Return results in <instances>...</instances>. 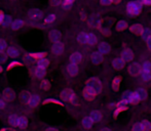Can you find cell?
I'll return each mask as SVG.
<instances>
[{
    "label": "cell",
    "mask_w": 151,
    "mask_h": 131,
    "mask_svg": "<svg viewBox=\"0 0 151 131\" xmlns=\"http://www.w3.org/2000/svg\"><path fill=\"white\" fill-rule=\"evenodd\" d=\"M86 88L90 90L91 92H93L95 95H98L102 91V83L99 78L97 77L90 78L86 83Z\"/></svg>",
    "instance_id": "cell-1"
},
{
    "label": "cell",
    "mask_w": 151,
    "mask_h": 131,
    "mask_svg": "<svg viewBox=\"0 0 151 131\" xmlns=\"http://www.w3.org/2000/svg\"><path fill=\"white\" fill-rule=\"evenodd\" d=\"M141 9H142V6L139 2H129L127 3V14L131 18H136L140 14L141 12Z\"/></svg>",
    "instance_id": "cell-2"
},
{
    "label": "cell",
    "mask_w": 151,
    "mask_h": 131,
    "mask_svg": "<svg viewBox=\"0 0 151 131\" xmlns=\"http://www.w3.org/2000/svg\"><path fill=\"white\" fill-rule=\"evenodd\" d=\"M122 100L124 101L127 105H129V103H138L141 101L139 95L137 94V92H132V91H127L125 93H123L122 95Z\"/></svg>",
    "instance_id": "cell-3"
},
{
    "label": "cell",
    "mask_w": 151,
    "mask_h": 131,
    "mask_svg": "<svg viewBox=\"0 0 151 131\" xmlns=\"http://www.w3.org/2000/svg\"><path fill=\"white\" fill-rule=\"evenodd\" d=\"M61 98L64 99V100H67V101H73L74 99L76 98V95L74 93L73 90L71 89H65L62 91L61 93Z\"/></svg>",
    "instance_id": "cell-4"
},
{
    "label": "cell",
    "mask_w": 151,
    "mask_h": 131,
    "mask_svg": "<svg viewBox=\"0 0 151 131\" xmlns=\"http://www.w3.org/2000/svg\"><path fill=\"white\" fill-rule=\"evenodd\" d=\"M140 72H141V66L138 64H132L129 67V74L133 77L140 75Z\"/></svg>",
    "instance_id": "cell-5"
},
{
    "label": "cell",
    "mask_w": 151,
    "mask_h": 131,
    "mask_svg": "<svg viewBox=\"0 0 151 131\" xmlns=\"http://www.w3.org/2000/svg\"><path fill=\"white\" fill-rule=\"evenodd\" d=\"M91 62H93V64H95V65H100V64H102V62H103V54L102 53H100L99 51L98 52H93L91 53Z\"/></svg>",
    "instance_id": "cell-6"
},
{
    "label": "cell",
    "mask_w": 151,
    "mask_h": 131,
    "mask_svg": "<svg viewBox=\"0 0 151 131\" xmlns=\"http://www.w3.org/2000/svg\"><path fill=\"white\" fill-rule=\"evenodd\" d=\"M121 58L124 62H131L134 58V52L131 49H124L121 52Z\"/></svg>",
    "instance_id": "cell-7"
},
{
    "label": "cell",
    "mask_w": 151,
    "mask_h": 131,
    "mask_svg": "<svg viewBox=\"0 0 151 131\" xmlns=\"http://www.w3.org/2000/svg\"><path fill=\"white\" fill-rule=\"evenodd\" d=\"M124 63L125 62L121 58H116L112 61V67L116 70H121L124 68Z\"/></svg>",
    "instance_id": "cell-8"
},
{
    "label": "cell",
    "mask_w": 151,
    "mask_h": 131,
    "mask_svg": "<svg viewBox=\"0 0 151 131\" xmlns=\"http://www.w3.org/2000/svg\"><path fill=\"white\" fill-rule=\"evenodd\" d=\"M82 61V54L80 52H74L70 56V63L78 65Z\"/></svg>",
    "instance_id": "cell-9"
},
{
    "label": "cell",
    "mask_w": 151,
    "mask_h": 131,
    "mask_svg": "<svg viewBox=\"0 0 151 131\" xmlns=\"http://www.w3.org/2000/svg\"><path fill=\"white\" fill-rule=\"evenodd\" d=\"M39 103H40V98L38 95H30L28 98V100H27V103L32 108L37 107V105H39Z\"/></svg>",
    "instance_id": "cell-10"
},
{
    "label": "cell",
    "mask_w": 151,
    "mask_h": 131,
    "mask_svg": "<svg viewBox=\"0 0 151 131\" xmlns=\"http://www.w3.org/2000/svg\"><path fill=\"white\" fill-rule=\"evenodd\" d=\"M98 49H99V52L102 54H107L109 53L110 51V45L108 43H106V42H102V43L99 44V46H98Z\"/></svg>",
    "instance_id": "cell-11"
},
{
    "label": "cell",
    "mask_w": 151,
    "mask_h": 131,
    "mask_svg": "<svg viewBox=\"0 0 151 131\" xmlns=\"http://www.w3.org/2000/svg\"><path fill=\"white\" fill-rule=\"evenodd\" d=\"M52 52L57 56L62 54L64 52V45L60 42H55V44L52 45Z\"/></svg>",
    "instance_id": "cell-12"
},
{
    "label": "cell",
    "mask_w": 151,
    "mask_h": 131,
    "mask_svg": "<svg viewBox=\"0 0 151 131\" xmlns=\"http://www.w3.org/2000/svg\"><path fill=\"white\" fill-rule=\"evenodd\" d=\"M143 30H144V28L139 24H134L133 26L129 27V31L134 34H137V35H142Z\"/></svg>",
    "instance_id": "cell-13"
},
{
    "label": "cell",
    "mask_w": 151,
    "mask_h": 131,
    "mask_svg": "<svg viewBox=\"0 0 151 131\" xmlns=\"http://www.w3.org/2000/svg\"><path fill=\"white\" fill-rule=\"evenodd\" d=\"M121 80H122V78H121L120 76H116V77H114V79L112 80V90H113V91H118V89H119V87H120V84H121Z\"/></svg>",
    "instance_id": "cell-14"
},
{
    "label": "cell",
    "mask_w": 151,
    "mask_h": 131,
    "mask_svg": "<svg viewBox=\"0 0 151 131\" xmlns=\"http://www.w3.org/2000/svg\"><path fill=\"white\" fill-rule=\"evenodd\" d=\"M67 71L71 76H75V75H77L79 69H78V66L76 64H72V63H70L67 67Z\"/></svg>",
    "instance_id": "cell-15"
},
{
    "label": "cell",
    "mask_w": 151,
    "mask_h": 131,
    "mask_svg": "<svg viewBox=\"0 0 151 131\" xmlns=\"http://www.w3.org/2000/svg\"><path fill=\"white\" fill-rule=\"evenodd\" d=\"M29 16H30V18L32 20H38V19L42 18V12L40 11L39 9H37V8H34V9L30 10Z\"/></svg>",
    "instance_id": "cell-16"
},
{
    "label": "cell",
    "mask_w": 151,
    "mask_h": 131,
    "mask_svg": "<svg viewBox=\"0 0 151 131\" xmlns=\"http://www.w3.org/2000/svg\"><path fill=\"white\" fill-rule=\"evenodd\" d=\"M90 118L93 120V122H99L102 119V114L99 111L95 110V111H91L90 114Z\"/></svg>",
    "instance_id": "cell-17"
},
{
    "label": "cell",
    "mask_w": 151,
    "mask_h": 131,
    "mask_svg": "<svg viewBox=\"0 0 151 131\" xmlns=\"http://www.w3.org/2000/svg\"><path fill=\"white\" fill-rule=\"evenodd\" d=\"M93 121L90 118V116L88 117H84L82 119V126L86 129H90V128L93 127Z\"/></svg>",
    "instance_id": "cell-18"
},
{
    "label": "cell",
    "mask_w": 151,
    "mask_h": 131,
    "mask_svg": "<svg viewBox=\"0 0 151 131\" xmlns=\"http://www.w3.org/2000/svg\"><path fill=\"white\" fill-rule=\"evenodd\" d=\"M19 54H20V50H19L17 47H14V46H10V47H8L7 56H12V58H16V56H18Z\"/></svg>",
    "instance_id": "cell-19"
},
{
    "label": "cell",
    "mask_w": 151,
    "mask_h": 131,
    "mask_svg": "<svg viewBox=\"0 0 151 131\" xmlns=\"http://www.w3.org/2000/svg\"><path fill=\"white\" fill-rule=\"evenodd\" d=\"M23 26H24V22H23L22 20L14 21V22H12V25H10L12 30H19V29H21Z\"/></svg>",
    "instance_id": "cell-20"
},
{
    "label": "cell",
    "mask_w": 151,
    "mask_h": 131,
    "mask_svg": "<svg viewBox=\"0 0 151 131\" xmlns=\"http://www.w3.org/2000/svg\"><path fill=\"white\" fill-rule=\"evenodd\" d=\"M82 96H83L86 99H88V100H93V99L95 98L97 95H95V94H93V92H91L88 89L84 88L83 91H82Z\"/></svg>",
    "instance_id": "cell-21"
},
{
    "label": "cell",
    "mask_w": 151,
    "mask_h": 131,
    "mask_svg": "<svg viewBox=\"0 0 151 131\" xmlns=\"http://www.w3.org/2000/svg\"><path fill=\"white\" fill-rule=\"evenodd\" d=\"M3 98L6 99V100H12L14 98V92L12 91V89H5L3 92Z\"/></svg>",
    "instance_id": "cell-22"
},
{
    "label": "cell",
    "mask_w": 151,
    "mask_h": 131,
    "mask_svg": "<svg viewBox=\"0 0 151 131\" xmlns=\"http://www.w3.org/2000/svg\"><path fill=\"white\" fill-rule=\"evenodd\" d=\"M97 41H98V38L95 34H93V33L88 34V41H86V44H88V45H93V44L97 43Z\"/></svg>",
    "instance_id": "cell-23"
},
{
    "label": "cell",
    "mask_w": 151,
    "mask_h": 131,
    "mask_svg": "<svg viewBox=\"0 0 151 131\" xmlns=\"http://www.w3.org/2000/svg\"><path fill=\"white\" fill-rule=\"evenodd\" d=\"M50 37L54 42H59V40H60V38H61V34H60L59 31L52 30V32H50Z\"/></svg>",
    "instance_id": "cell-24"
},
{
    "label": "cell",
    "mask_w": 151,
    "mask_h": 131,
    "mask_svg": "<svg viewBox=\"0 0 151 131\" xmlns=\"http://www.w3.org/2000/svg\"><path fill=\"white\" fill-rule=\"evenodd\" d=\"M137 94L139 95V98L141 100H145V99H147V96H148V94H147V91H146L144 88H139V89H137Z\"/></svg>",
    "instance_id": "cell-25"
},
{
    "label": "cell",
    "mask_w": 151,
    "mask_h": 131,
    "mask_svg": "<svg viewBox=\"0 0 151 131\" xmlns=\"http://www.w3.org/2000/svg\"><path fill=\"white\" fill-rule=\"evenodd\" d=\"M139 76L144 81H149L151 79V71H141Z\"/></svg>",
    "instance_id": "cell-26"
},
{
    "label": "cell",
    "mask_w": 151,
    "mask_h": 131,
    "mask_svg": "<svg viewBox=\"0 0 151 131\" xmlns=\"http://www.w3.org/2000/svg\"><path fill=\"white\" fill-rule=\"evenodd\" d=\"M48 65H50V62H48V60H46L45 58L37 60V67H41V68H44V69H46Z\"/></svg>",
    "instance_id": "cell-27"
},
{
    "label": "cell",
    "mask_w": 151,
    "mask_h": 131,
    "mask_svg": "<svg viewBox=\"0 0 151 131\" xmlns=\"http://www.w3.org/2000/svg\"><path fill=\"white\" fill-rule=\"evenodd\" d=\"M142 126V129L143 131H151V123L148 120H143V121L140 122Z\"/></svg>",
    "instance_id": "cell-28"
},
{
    "label": "cell",
    "mask_w": 151,
    "mask_h": 131,
    "mask_svg": "<svg viewBox=\"0 0 151 131\" xmlns=\"http://www.w3.org/2000/svg\"><path fill=\"white\" fill-rule=\"evenodd\" d=\"M77 41L79 42L80 44H86V41H88V34L80 33L77 37Z\"/></svg>",
    "instance_id": "cell-29"
},
{
    "label": "cell",
    "mask_w": 151,
    "mask_h": 131,
    "mask_svg": "<svg viewBox=\"0 0 151 131\" xmlns=\"http://www.w3.org/2000/svg\"><path fill=\"white\" fill-rule=\"evenodd\" d=\"M27 124H28V121H27V119L25 117H18V124H17V126H19V127H26Z\"/></svg>",
    "instance_id": "cell-30"
},
{
    "label": "cell",
    "mask_w": 151,
    "mask_h": 131,
    "mask_svg": "<svg viewBox=\"0 0 151 131\" xmlns=\"http://www.w3.org/2000/svg\"><path fill=\"white\" fill-rule=\"evenodd\" d=\"M35 75H36V77H38V78H42L45 75V69L41 67H37L35 69Z\"/></svg>",
    "instance_id": "cell-31"
},
{
    "label": "cell",
    "mask_w": 151,
    "mask_h": 131,
    "mask_svg": "<svg viewBox=\"0 0 151 131\" xmlns=\"http://www.w3.org/2000/svg\"><path fill=\"white\" fill-rule=\"evenodd\" d=\"M127 28V24L125 21H119L116 25V30L117 31H123Z\"/></svg>",
    "instance_id": "cell-32"
},
{
    "label": "cell",
    "mask_w": 151,
    "mask_h": 131,
    "mask_svg": "<svg viewBox=\"0 0 151 131\" xmlns=\"http://www.w3.org/2000/svg\"><path fill=\"white\" fill-rule=\"evenodd\" d=\"M29 56H30L32 58H36V60H39V58H45L46 53H45V52H34V53H30Z\"/></svg>",
    "instance_id": "cell-33"
},
{
    "label": "cell",
    "mask_w": 151,
    "mask_h": 131,
    "mask_svg": "<svg viewBox=\"0 0 151 131\" xmlns=\"http://www.w3.org/2000/svg\"><path fill=\"white\" fill-rule=\"evenodd\" d=\"M12 18H10L9 16H4V19H3V21L1 22V24H2V26L3 27H8V26H10L12 25Z\"/></svg>",
    "instance_id": "cell-34"
},
{
    "label": "cell",
    "mask_w": 151,
    "mask_h": 131,
    "mask_svg": "<svg viewBox=\"0 0 151 131\" xmlns=\"http://www.w3.org/2000/svg\"><path fill=\"white\" fill-rule=\"evenodd\" d=\"M127 105H121V107H116L115 108V111H114V116H117L119 115L120 113H122V112L127 111Z\"/></svg>",
    "instance_id": "cell-35"
},
{
    "label": "cell",
    "mask_w": 151,
    "mask_h": 131,
    "mask_svg": "<svg viewBox=\"0 0 151 131\" xmlns=\"http://www.w3.org/2000/svg\"><path fill=\"white\" fill-rule=\"evenodd\" d=\"M141 36L143 37L144 40H146V41H147V40L151 37V30H150V29H144L143 33H142Z\"/></svg>",
    "instance_id": "cell-36"
},
{
    "label": "cell",
    "mask_w": 151,
    "mask_h": 131,
    "mask_svg": "<svg viewBox=\"0 0 151 131\" xmlns=\"http://www.w3.org/2000/svg\"><path fill=\"white\" fill-rule=\"evenodd\" d=\"M141 71H151V63L144 62L141 65Z\"/></svg>",
    "instance_id": "cell-37"
},
{
    "label": "cell",
    "mask_w": 151,
    "mask_h": 131,
    "mask_svg": "<svg viewBox=\"0 0 151 131\" xmlns=\"http://www.w3.org/2000/svg\"><path fill=\"white\" fill-rule=\"evenodd\" d=\"M9 124L12 126H17V124H18V117L16 115H12L9 117Z\"/></svg>",
    "instance_id": "cell-38"
},
{
    "label": "cell",
    "mask_w": 151,
    "mask_h": 131,
    "mask_svg": "<svg viewBox=\"0 0 151 131\" xmlns=\"http://www.w3.org/2000/svg\"><path fill=\"white\" fill-rule=\"evenodd\" d=\"M88 23H90L91 26L96 27V26H98V25H99L100 21H99V19H97V18H91V19H90Z\"/></svg>",
    "instance_id": "cell-39"
},
{
    "label": "cell",
    "mask_w": 151,
    "mask_h": 131,
    "mask_svg": "<svg viewBox=\"0 0 151 131\" xmlns=\"http://www.w3.org/2000/svg\"><path fill=\"white\" fill-rule=\"evenodd\" d=\"M132 130L133 131H143V129H142V126H141V123H140V122L135 123L133 125V127H132Z\"/></svg>",
    "instance_id": "cell-40"
},
{
    "label": "cell",
    "mask_w": 151,
    "mask_h": 131,
    "mask_svg": "<svg viewBox=\"0 0 151 131\" xmlns=\"http://www.w3.org/2000/svg\"><path fill=\"white\" fill-rule=\"evenodd\" d=\"M44 103H55V105H63V103L59 100H56V99H46L44 101Z\"/></svg>",
    "instance_id": "cell-41"
},
{
    "label": "cell",
    "mask_w": 151,
    "mask_h": 131,
    "mask_svg": "<svg viewBox=\"0 0 151 131\" xmlns=\"http://www.w3.org/2000/svg\"><path fill=\"white\" fill-rule=\"evenodd\" d=\"M19 66H22V64H21V63H19V62H12L9 65H8L7 70H12V69H14V68H16V67H19Z\"/></svg>",
    "instance_id": "cell-42"
},
{
    "label": "cell",
    "mask_w": 151,
    "mask_h": 131,
    "mask_svg": "<svg viewBox=\"0 0 151 131\" xmlns=\"http://www.w3.org/2000/svg\"><path fill=\"white\" fill-rule=\"evenodd\" d=\"M55 20H56V16H55L54 14H52L45 19V23H46V24H48V23H52Z\"/></svg>",
    "instance_id": "cell-43"
},
{
    "label": "cell",
    "mask_w": 151,
    "mask_h": 131,
    "mask_svg": "<svg viewBox=\"0 0 151 131\" xmlns=\"http://www.w3.org/2000/svg\"><path fill=\"white\" fill-rule=\"evenodd\" d=\"M74 2V0H64L63 1V6L65 8H68L72 5V3Z\"/></svg>",
    "instance_id": "cell-44"
},
{
    "label": "cell",
    "mask_w": 151,
    "mask_h": 131,
    "mask_svg": "<svg viewBox=\"0 0 151 131\" xmlns=\"http://www.w3.org/2000/svg\"><path fill=\"white\" fill-rule=\"evenodd\" d=\"M6 58H7V54L4 53L3 50L2 51H0V63H3L6 61Z\"/></svg>",
    "instance_id": "cell-45"
},
{
    "label": "cell",
    "mask_w": 151,
    "mask_h": 131,
    "mask_svg": "<svg viewBox=\"0 0 151 131\" xmlns=\"http://www.w3.org/2000/svg\"><path fill=\"white\" fill-rule=\"evenodd\" d=\"M6 48V42L3 39H0V51L4 50Z\"/></svg>",
    "instance_id": "cell-46"
},
{
    "label": "cell",
    "mask_w": 151,
    "mask_h": 131,
    "mask_svg": "<svg viewBox=\"0 0 151 131\" xmlns=\"http://www.w3.org/2000/svg\"><path fill=\"white\" fill-rule=\"evenodd\" d=\"M41 87L43 88V89L47 90L48 87H50V84H48V81H46V80H44V81H42L41 83Z\"/></svg>",
    "instance_id": "cell-47"
},
{
    "label": "cell",
    "mask_w": 151,
    "mask_h": 131,
    "mask_svg": "<svg viewBox=\"0 0 151 131\" xmlns=\"http://www.w3.org/2000/svg\"><path fill=\"white\" fill-rule=\"evenodd\" d=\"M140 4H145V5H150L151 4V0H139Z\"/></svg>",
    "instance_id": "cell-48"
},
{
    "label": "cell",
    "mask_w": 151,
    "mask_h": 131,
    "mask_svg": "<svg viewBox=\"0 0 151 131\" xmlns=\"http://www.w3.org/2000/svg\"><path fill=\"white\" fill-rule=\"evenodd\" d=\"M50 3L54 6H59L61 4V0H50Z\"/></svg>",
    "instance_id": "cell-49"
},
{
    "label": "cell",
    "mask_w": 151,
    "mask_h": 131,
    "mask_svg": "<svg viewBox=\"0 0 151 131\" xmlns=\"http://www.w3.org/2000/svg\"><path fill=\"white\" fill-rule=\"evenodd\" d=\"M29 96H30V94L27 93V92H24V93H22V98H23V100H25V101L28 100Z\"/></svg>",
    "instance_id": "cell-50"
},
{
    "label": "cell",
    "mask_w": 151,
    "mask_h": 131,
    "mask_svg": "<svg viewBox=\"0 0 151 131\" xmlns=\"http://www.w3.org/2000/svg\"><path fill=\"white\" fill-rule=\"evenodd\" d=\"M111 2V0H101V4H103V5H109Z\"/></svg>",
    "instance_id": "cell-51"
},
{
    "label": "cell",
    "mask_w": 151,
    "mask_h": 131,
    "mask_svg": "<svg viewBox=\"0 0 151 131\" xmlns=\"http://www.w3.org/2000/svg\"><path fill=\"white\" fill-rule=\"evenodd\" d=\"M147 47H148V49L151 51V37L147 40Z\"/></svg>",
    "instance_id": "cell-52"
},
{
    "label": "cell",
    "mask_w": 151,
    "mask_h": 131,
    "mask_svg": "<svg viewBox=\"0 0 151 131\" xmlns=\"http://www.w3.org/2000/svg\"><path fill=\"white\" fill-rule=\"evenodd\" d=\"M4 107H5V103L0 99V109H4Z\"/></svg>",
    "instance_id": "cell-53"
},
{
    "label": "cell",
    "mask_w": 151,
    "mask_h": 131,
    "mask_svg": "<svg viewBox=\"0 0 151 131\" xmlns=\"http://www.w3.org/2000/svg\"><path fill=\"white\" fill-rule=\"evenodd\" d=\"M4 16H5V14H3V12L2 11H0V23L2 22V21H3V19H4Z\"/></svg>",
    "instance_id": "cell-54"
},
{
    "label": "cell",
    "mask_w": 151,
    "mask_h": 131,
    "mask_svg": "<svg viewBox=\"0 0 151 131\" xmlns=\"http://www.w3.org/2000/svg\"><path fill=\"white\" fill-rule=\"evenodd\" d=\"M46 131H59V130L56 129V128H48V129H46Z\"/></svg>",
    "instance_id": "cell-55"
},
{
    "label": "cell",
    "mask_w": 151,
    "mask_h": 131,
    "mask_svg": "<svg viewBox=\"0 0 151 131\" xmlns=\"http://www.w3.org/2000/svg\"><path fill=\"white\" fill-rule=\"evenodd\" d=\"M101 131H112V130L110 129V128H103V129H102Z\"/></svg>",
    "instance_id": "cell-56"
},
{
    "label": "cell",
    "mask_w": 151,
    "mask_h": 131,
    "mask_svg": "<svg viewBox=\"0 0 151 131\" xmlns=\"http://www.w3.org/2000/svg\"><path fill=\"white\" fill-rule=\"evenodd\" d=\"M1 72H2V67L0 66V73H1Z\"/></svg>",
    "instance_id": "cell-57"
},
{
    "label": "cell",
    "mask_w": 151,
    "mask_h": 131,
    "mask_svg": "<svg viewBox=\"0 0 151 131\" xmlns=\"http://www.w3.org/2000/svg\"><path fill=\"white\" fill-rule=\"evenodd\" d=\"M0 131H5V129H2V130H0Z\"/></svg>",
    "instance_id": "cell-58"
},
{
    "label": "cell",
    "mask_w": 151,
    "mask_h": 131,
    "mask_svg": "<svg viewBox=\"0 0 151 131\" xmlns=\"http://www.w3.org/2000/svg\"><path fill=\"white\" fill-rule=\"evenodd\" d=\"M5 131H12V130H5Z\"/></svg>",
    "instance_id": "cell-59"
}]
</instances>
